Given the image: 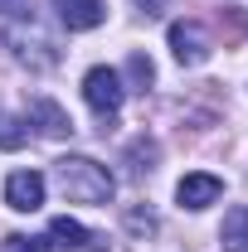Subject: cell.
<instances>
[{
	"label": "cell",
	"instance_id": "5bb4252c",
	"mask_svg": "<svg viewBox=\"0 0 248 252\" xmlns=\"http://www.w3.org/2000/svg\"><path fill=\"white\" fill-rule=\"evenodd\" d=\"M219 30H224V44L244 39V34H248V15H244V10H219Z\"/></svg>",
	"mask_w": 248,
	"mask_h": 252
},
{
	"label": "cell",
	"instance_id": "3957f363",
	"mask_svg": "<svg viewBox=\"0 0 248 252\" xmlns=\"http://www.w3.org/2000/svg\"><path fill=\"white\" fill-rule=\"evenodd\" d=\"M83 97H88V107H93L97 117H102V131H112V122H117V112H122V73H112V68H88V78H83Z\"/></svg>",
	"mask_w": 248,
	"mask_h": 252
},
{
	"label": "cell",
	"instance_id": "4fadbf2b",
	"mask_svg": "<svg viewBox=\"0 0 248 252\" xmlns=\"http://www.w3.org/2000/svg\"><path fill=\"white\" fill-rule=\"evenodd\" d=\"M126 78H131V88H136V93H146V88L156 83L151 59H146V54H131V59H126Z\"/></svg>",
	"mask_w": 248,
	"mask_h": 252
},
{
	"label": "cell",
	"instance_id": "30bf717a",
	"mask_svg": "<svg viewBox=\"0 0 248 252\" xmlns=\"http://www.w3.org/2000/svg\"><path fill=\"white\" fill-rule=\"evenodd\" d=\"M49 238H54L59 248H93V243H97L93 233H88V228H83V223H78V219H68V214L49 223Z\"/></svg>",
	"mask_w": 248,
	"mask_h": 252
},
{
	"label": "cell",
	"instance_id": "5b68a950",
	"mask_svg": "<svg viewBox=\"0 0 248 252\" xmlns=\"http://www.w3.org/2000/svg\"><path fill=\"white\" fill-rule=\"evenodd\" d=\"M5 204L20 209V214H34V209L44 204V175H39V170H15V175L5 180Z\"/></svg>",
	"mask_w": 248,
	"mask_h": 252
},
{
	"label": "cell",
	"instance_id": "277c9868",
	"mask_svg": "<svg viewBox=\"0 0 248 252\" xmlns=\"http://www.w3.org/2000/svg\"><path fill=\"white\" fill-rule=\"evenodd\" d=\"M170 54H175V63H185V68H200V63L209 59V34L200 30V25H190V20L170 25Z\"/></svg>",
	"mask_w": 248,
	"mask_h": 252
},
{
	"label": "cell",
	"instance_id": "8fae6325",
	"mask_svg": "<svg viewBox=\"0 0 248 252\" xmlns=\"http://www.w3.org/2000/svg\"><path fill=\"white\" fill-rule=\"evenodd\" d=\"M156 160H161V146H156L151 136H136V141L126 146V165H131V175H151Z\"/></svg>",
	"mask_w": 248,
	"mask_h": 252
},
{
	"label": "cell",
	"instance_id": "6da1fadb",
	"mask_svg": "<svg viewBox=\"0 0 248 252\" xmlns=\"http://www.w3.org/2000/svg\"><path fill=\"white\" fill-rule=\"evenodd\" d=\"M54 180L59 189L73 199V204H112V175H107V165H97L88 156H63L54 160Z\"/></svg>",
	"mask_w": 248,
	"mask_h": 252
},
{
	"label": "cell",
	"instance_id": "9c48e42d",
	"mask_svg": "<svg viewBox=\"0 0 248 252\" xmlns=\"http://www.w3.org/2000/svg\"><path fill=\"white\" fill-rule=\"evenodd\" d=\"M219 248H224V252H248V204H239V209H229V214H224Z\"/></svg>",
	"mask_w": 248,
	"mask_h": 252
},
{
	"label": "cell",
	"instance_id": "e0dca14e",
	"mask_svg": "<svg viewBox=\"0 0 248 252\" xmlns=\"http://www.w3.org/2000/svg\"><path fill=\"white\" fill-rule=\"evenodd\" d=\"M0 10H10V0H0Z\"/></svg>",
	"mask_w": 248,
	"mask_h": 252
},
{
	"label": "cell",
	"instance_id": "8992f818",
	"mask_svg": "<svg viewBox=\"0 0 248 252\" xmlns=\"http://www.w3.org/2000/svg\"><path fill=\"white\" fill-rule=\"evenodd\" d=\"M54 10H59V20L68 30H97L107 20V5L102 0H54Z\"/></svg>",
	"mask_w": 248,
	"mask_h": 252
},
{
	"label": "cell",
	"instance_id": "7a4b0ae2",
	"mask_svg": "<svg viewBox=\"0 0 248 252\" xmlns=\"http://www.w3.org/2000/svg\"><path fill=\"white\" fill-rule=\"evenodd\" d=\"M5 44L15 49V59H20V63H30V68H54V63L63 59L59 39L39 30V15H34V10H25V15H20V20L5 30Z\"/></svg>",
	"mask_w": 248,
	"mask_h": 252
},
{
	"label": "cell",
	"instance_id": "9a60e30c",
	"mask_svg": "<svg viewBox=\"0 0 248 252\" xmlns=\"http://www.w3.org/2000/svg\"><path fill=\"white\" fill-rule=\"evenodd\" d=\"M5 252H49L44 238H25V233H10L5 238Z\"/></svg>",
	"mask_w": 248,
	"mask_h": 252
},
{
	"label": "cell",
	"instance_id": "7c38bea8",
	"mask_svg": "<svg viewBox=\"0 0 248 252\" xmlns=\"http://www.w3.org/2000/svg\"><path fill=\"white\" fill-rule=\"evenodd\" d=\"M30 141V131H25V122L20 117H10L5 107H0V151H20Z\"/></svg>",
	"mask_w": 248,
	"mask_h": 252
},
{
	"label": "cell",
	"instance_id": "52a82bcc",
	"mask_svg": "<svg viewBox=\"0 0 248 252\" xmlns=\"http://www.w3.org/2000/svg\"><path fill=\"white\" fill-rule=\"evenodd\" d=\"M219 194H224V185H219L214 175H185V180L175 185V199H180V209H209Z\"/></svg>",
	"mask_w": 248,
	"mask_h": 252
},
{
	"label": "cell",
	"instance_id": "2e32d148",
	"mask_svg": "<svg viewBox=\"0 0 248 252\" xmlns=\"http://www.w3.org/2000/svg\"><path fill=\"white\" fill-rule=\"evenodd\" d=\"M126 228L151 238V233H156V214H151V209H131V214H126Z\"/></svg>",
	"mask_w": 248,
	"mask_h": 252
},
{
	"label": "cell",
	"instance_id": "ba28073f",
	"mask_svg": "<svg viewBox=\"0 0 248 252\" xmlns=\"http://www.w3.org/2000/svg\"><path fill=\"white\" fill-rule=\"evenodd\" d=\"M30 122L39 126L44 136H54V141L73 131V122H68V112H63L59 102H49V97H34V102H30Z\"/></svg>",
	"mask_w": 248,
	"mask_h": 252
}]
</instances>
